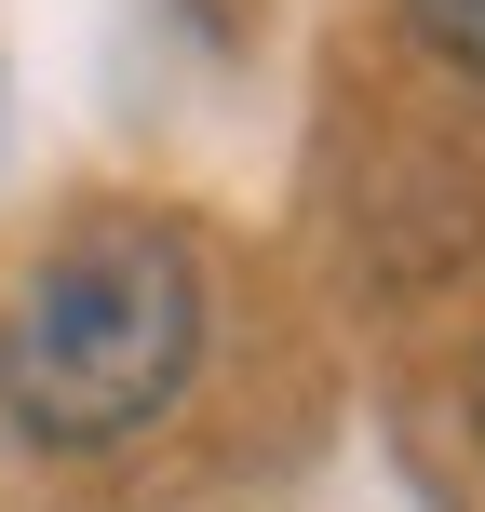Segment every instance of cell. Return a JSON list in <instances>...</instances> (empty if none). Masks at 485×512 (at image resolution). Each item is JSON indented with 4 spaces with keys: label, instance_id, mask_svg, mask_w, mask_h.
<instances>
[{
    "label": "cell",
    "instance_id": "obj_2",
    "mask_svg": "<svg viewBox=\"0 0 485 512\" xmlns=\"http://www.w3.org/2000/svg\"><path fill=\"white\" fill-rule=\"evenodd\" d=\"M405 27L445 54V68H472V81H485V0H405Z\"/></svg>",
    "mask_w": 485,
    "mask_h": 512
},
{
    "label": "cell",
    "instance_id": "obj_1",
    "mask_svg": "<svg viewBox=\"0 0 485 512\" xmlns=\"http://www.w3.org/2000/svg\"><path fill=\"white\" fill-rule=\"evenodd\" d=\"M189 351H203L189 256L162 230H95L0 310V405L27 445H122L189 391Z\"/></svg>",
    "mask_w": 485,
    "mask_h": 512
}]
</instances>
